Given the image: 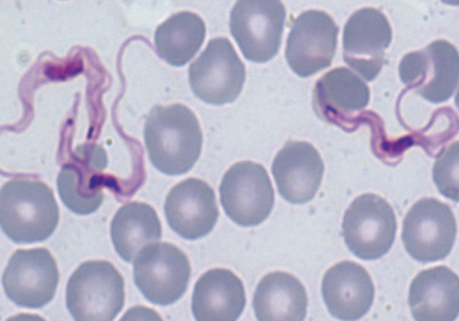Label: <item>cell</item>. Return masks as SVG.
<instances>
[{
    "instance_id": "obj_1",
    "label": "cell",
    "mask_w": 459,
    "mask_h": 321,
    "mask_svg": "<svg viewBox=\"0 0 459 321\" xmlns=\"http://www.w3.org/2000/svg\"><path fill=\"white\" fill-rule=\"evenodd\" d=\"M143 136L152 164L169 177L188 172L203 150L204 134L196 116L180 104L154 107Z\"/></svg>"
},
{
    "instance_id": "obj_2",
    "label": "cell",
    "mask_w": 459,
    "mask_h": 321,
    "mask_svg": "<svg viewBox=\"0 0 459 321\" xmlns=\"http://www.w3.org/2000/svg\"><path fill=\"white\" fill-rule=\"evenodd\" d=\"M60 221L59 205L52 189L38 179L16 178L0 192V225L14 243L48 239Z\"/></svg>"
},
{
    "instance_id": "obj_3",
    "label": "cell",
    "mask_w": 459,
    "mask_h": 321,
    "mask_svg": "<svg viewBox=\"0 0 459 321\" xmlns=\"http://www.w3.org/2000/svg\"><path fill=\"white\" fill-rule=\"evenodd\" d=\"M66 305L78 321L115 319L125 305L123 276L110 262H84L68 281Z\"/></svg>"
},
{
    "instance_id": "obj_4",
    "label": "cell",
    "mask_w": 459,
    "mask_h": 321,
    "mask_svg": "<svg viewBox=\"0 0 459 321\" xmlns=\"http://www.w3.org/2000/svg\"><path fill=\"white\" fill-rule=\"evenodd\" d=\"M286 9L278 0H241L230 20L231 33L247 60L264 64L281 48Z\"/></svg>"
},
{
    "instance_id": "obj_5",
    "label": "cell",
    "mask_w": 459,
    "mask_h": 321,
    "mask_svg": "<svg viewBox=\"0 0 459 321\" xmlns=\"http://www.w3.org/2000/svg\"><path fill=\"white\" fill-rule=\"evenodd\" d=\"M191 272L188 256L167 242L143 247L134 260V282L155 305L169 306L180 299L188 289Z\"/></svg>"
},
{
    "instance_id": "obj_6",
    "label": "cell",
    "mask_w": 459,
    "mask_h": 321,
    "mask_svg": "<svg viewBox=\"0 0 459 321\" xmlns=\"http://www.w3.org/2000/svg\"><path fill=\"white\" fill-rule=\"evenodd\" d=\"M458 70L457 49L449 41L438 39L422 50L406 54L399 65V76L408 91L441 104L456 91Z\"/></svg>"
},
{
    "instance_id": "obj_7",
    "label": "cell",
    "mask_w": 459,
    "mask_h": 321,
    "mask_svg": "<svg viewBox=\"0 0 459 321\" xmlns=\"http://www.w3.org/2000/svg\"><path fill=\"white\" fill-rule=\"evenodd\" d=\"M396 230L393 207L377 195L357 197L343 216V239L354 256L363 260H377L389 252Z\"/></svg>"
},
{
    "instance_id": "obj_8",
    "label": "cell",
    "mask_w": 459,
    "mask_h": 321,
    "mask_svg": "<svg viewBox=\"0 0 459 321\" xmlns=\"http://www.w3.org/2000/svg\"><path fill=\"white\" fill-rule=\"evenodd\" d=\"M246 78V66L232 42L226 38L211 39L189 69L195 95L214 106L233 103L239 96Z\"/></svg>"
},
{
    "instance_id": "obj_9",
    "label": "cell",
    "mask_w": 459,
    "mask_h": 321,
    "mask_svg": "<svg viewBox=\"0 0 459 321\" xmlns=\"http://www.w3.org/2000/svg\"><path fill=\"white\" fill-rule=\"evenodd\" d=\"M456 232L455 217L448 204L436 198H423L409 210L402 240L414 260L430 264L450 255Z\"/></svg>"
},
{
    "instance_id": "obj_10",
    "label": "cell",
    "mask_w": 459,
    "mask_h": 321,
    "mask_svg": "<svg viewBox=\"0 0 459 321\" xmlns=\"http://www.w3.org/2000/svg\"><path fill=\"white\" fill-rule=\"evenodd\" d=\"M224 212L236 224H262L275 204V193L264 166L246 160L225 173L220 187Z\"/></svg>"
},
{
    "instance_id": "obj_11",
    "label": "cell",
    "mask_w": 459,
    "mask_h": 321,
    "mask_svg": "<svg viewBox=\"0 0 459 321\" xmlns=\"http://www.w3.org/2000/svg\"><path fill=\"white\" fill-rule=\"evenodd\" d=\"M339 27L324 11L301 13L287 38L285 57L295 74L308 78L333 65Z\"/></svg>"
},
{
    "instance_id": "obj_12",
    "label": "cell",
    "mask_w": 459,
    "mask_h": 321,
    "mask_svg": "<svg viewBox=\"0 0 459 321\" xmlns=\"http://www.w3.org/2000/svg\"><path fill=\"white\" fill-rule=\"evenodd\" d=\"M392 39L391 23L381 10L373 7L357 10L343 28V61L371 82L380 74Z\"/></svg>"
},
{
    "instance_id": "obj_13",
    "label": "cell",
    "mask_w": 459,
    "mask_h": 321,
    "mask_svg": "<svg viewBox=\"0 0 459 321\" xmlns=\"http://www.w3.org/2000/svg\"><path fill=\"white\" fill-rule=\"evenodd\" d=\"M59 281L56 262L45 247L14 253L3 276L7 298L20 308L30 309L51 302Z\"/></svg>"
},
{
    "instance_id": "obj_14",
    "label": "cell",
    "mask_w": 459,
    "mask_h": 321,
    "mask_svg": "<svg viewBox=\"0 0 459 321\" xmlns=\"http://www.w3.org/2000/svg\"><path fill=\"white\" fill-rule=\"evenodd\" d=\"M108 166L106 152L97 145H80L57 177V191L65 205L76 214L89 215L102 205L99 174Z\"/></svg>"
},
{
    "instance_id": "obj_15",
    "label": "cell",
    "mask_w": 459,
    "mask_h": 321,
    "mask_svg": "<svg viewBox=\"0 0 459 321\" xmlns=\"http://www.w3.org/2000/svg\"><path fill=\"white\" fill-rule=\"evenodd\" d=\"M164 210L171 230L189 240L209 235L220 216L213 189L197 178L186 179L172 187Z\"/></svg>"
},
{
    "instance_id": "obj_16",
    "label": "cell",
    "mask_w": 459,
    "mask_h": 321,
    "mask_svg": "<svg viewBox=\"0 0 459 321\" xmlns=\"http://www.w3.org/2000/svg\"><path fill=\"white\" fill-rule=\"evenodd\" d=\"M324 171L319 152L304 141L287 142L272 165L280 195L295 205L306 204L315 197Z\"/></svg>"
},
{
    "instance_id": "obj_17",
    "label": "cell",
    "mask_w": 459,
    "mask_h": 321,
    "mask_svg": "<svg viewBox=\"0 0 459 321\" xmlns=\"http://www.w3.org/2000/svg\"><path fill=\"white\" fill-rule=\"evenodd\" d=\"M369 99L368 86L360 77L346 67H337L316 82L313 108L324 122L348 129L352 117L368 107Z\"/></svg>"
},
{
    "instance_id": "obj_18",
    "label": "cell",
    "mask_w": 459,
    "mask_h": 321,
    "mask_svg": "<svg viewBox=\"0 0 459 321\" xmlns=\"http://www.w3.org/2000/svg\"><path fill=\"white\" fill-rule=\"evenodd\" d=\"M324 301L330 314L341 320H358L369 311L376 288L368 271L352 261L330 268L322 284Z\"/></svg>"
},
{
    "instance_id": "obj_19",
    "label": "cell",
    "mask_w": 459,
    "mask_h": 321,
    "mask_svg": "<svg viewBox=\"0 0 459 321\" xmlns=\"http://www.w3.org/2000/svg\"><path fill=\"white\" fill-rule=\"evenodd\" d=\"M409 305L418 321L455 320L459 313L457 274L445 266L420 272L411 284Z\"/></svg>"
},
{
    "instance_id": "obj_20",
    "label": "cell",
    "mask_w": 459,
    "mask_h": 321,
    "mask_svg": "<svg viewBox=\"0 0 459 321\" xmlns=\"http://www.w3.org/2000/svg\"><path fill=\"white\" fill-rule=\"evenodd\" d=\"M246 304V289L231 271L210 270L195 286L192 310L198 321H235Z\"/></svg>"
},
{
    "instance_id": "obj_21",
    "label": "cell",
    "mask_w": 459,
    "mask_h": 321,
    "mask_svg": "<svg viewBox=\"0 0 459 321\" xmlns=\"http://www.w3.org/2000/svg\"><path fill=\"white\" fill-rule=\"evenodd\" d=\"M307 304L305 286L285 272L266 274L258 283L253 299L255 317L261 321H303Z\"/></svg>"
},
{
    "instance_id": "obj_22",
    "label": "cell",
    "mask_w": 459,
    "mask_h": 321,
    "mask_svg": "<svg viewBox=\"0 0 459 321\" xmlns=\"http://www.w3.org/2000/svg\"><path fill=\"white\" fill-rule=\"evenodd\" d=\"M110 236L119 256L133 264L143 247L162 239L160 217L146 203H127L115 214Z\"/></svg>"
},
{
    "instance_id": "obj_23",
    "label": "cell",
    "mask_w": 459,
    "mask_h": 321,
    "mask_svg": "<svg viewBox=\"0 0 459 321\" xmlns=\"http://www.w3.org/2000/svg\"><path fill=\"white\" fill-rule=\"evenodd\" d=\"M205 37L206 26L198 14L179 12L157 27L156 52L169 65L182 66L203 47Z\"/></svg>"
},
{
    "instance_id": "obj_24",
    "label": "cell",
    "mask_w": 459,
    "mask_h": 321,
    "mask_svg": "<svg viewBox=\"0 0 459 321\" xmlns=\"http://www.w3.org/2000/svg\"><path fill=\"white\" fill-rule=\"evenodd\" d=\"M433 178L439 193L455 202L458 201V143L443 150L436 160Z\"/></svg>"
}]
</instances>
